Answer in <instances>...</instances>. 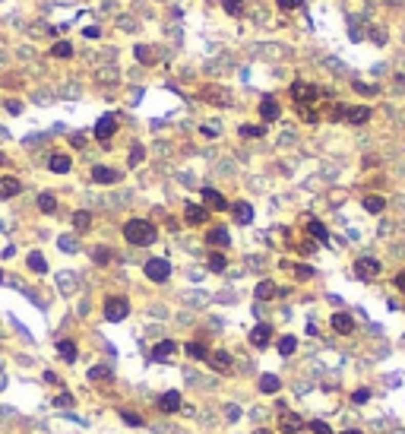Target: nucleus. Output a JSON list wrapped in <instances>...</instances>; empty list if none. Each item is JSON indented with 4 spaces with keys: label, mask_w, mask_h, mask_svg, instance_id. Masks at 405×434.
Returning <instances> with one entry per match:
<instances>
[{
    "label": "nucleus",
    "mask_w": 405,
    "mask_h": 434,
    "mask_svg": "<svg viewBox=\"0 0 405 434\" xmlns=\"http://www.w3.org/2000/svg\"><path fill=\"white\" fill-rule=\"evenodd\" d=\"M45 381H48V384H60V377L54 374V371H45Z\"/></svg>",
    "instance_id": "obj_53"
},
{
    "label": "nucleus",
    "mask_w": 405,
    "mask_h": 434,
    "mask_svg": "<svg viewBox=\"0 0 405 434\" xmlns=\"http://www.w3.org/2000/svg\"><path fill=\"white\" fill-rule=\"evenodd\" d=\"M279 115H282V108H279V102H275L272 96H266V99L260 102V118H263L266 124H272V121H279Z\"/></svg>",
    "instance_id": "obj_11"
},
{
    "label": "nucleus",
    "mask_w": 405,
    "mask_h": 434,
    "mask_svg": "<svg viewBox=\"0 0 405 434\" xmlns=\"http://www.w3.org/2000/svg\"><path fill=\"white\" fill-rule=\"evenodd\" d=\"M364 210L377 216V213H383V210H386V200H383V197H364Z\"/></svg>",
    "instance_id": "obj_28"
},
{
    "label": "nucleus",
    "mask_w": 405,
    "mask_h": 434,
    "mask_svg": "<svg viewBox=\"0 0 405 434\" xmlns=\"http://www.w3.org/2000/svg\"><path fill=\"white\" fill-rule=\"evenodd\" d=\"M345 121H348V124H367V121H371V108H367V105L348 108V111H345Z\"/></svg>",
    "instance_id": "obj_15"
},
{
    "label": "nucleus",
    "mask_w": 405,
    "mask_h": 434,
    "mask_svg": "<svg viewBox=\"0 0 405 434\" xmlns=\"http://www.w3.org/2000/svg\"><path fill=\"white\" fill-rule=\"evenodd\" d=\"M256 434H269V431H256Z\"/></svg>",
    "instance_id": "obj_57"
},
{
    "label": "nucleus",
    "mask_w": 405,
    "mask_h": 434,
    "mask_svg": "<svg viewBox=\"0 0 405 434\" xmlns=\"http://www.w3.org/2000/svg\"><path fill=\"white\" fill-rule=\"evenodd\" d=\"M352 400H355V403H367V400H371V393H367V390H355Z\"/></svg>",
    "instance_id": "obj_48"
},
{
    "label": "nucleus",
    "mask_w": 405,
    "mask_h": 434,
    "mask_svg": "<svg viewBox=\"0 0 405 434\" xmlns=\"http://www.w3.org/2000/svg\"><path fill=\"white\" fill-rule=\"evenodd\" d=\"M253 295H256V301H269V298H275L279 295V289H275V282H269V279H263L260 286L253 289Z\"/></svg>",
    "instance_id": "obj_20"
},
{
    "label": "nucleus",
    "mask_w": 405,
    "mask_h": 434,
    "mask_svg": "<svg viewBox=\"0 0 405 434\" xmlns=\"http://www.w3.org/2000/svg\"><path fill=\"white\" fill-rule=\"evenodd\" d=\"M396 289L405 295V270H402V273H396Z\"/></svg>",
    "instance_id": "obj_49"
},
{
    "label": "nucleus",
    "mask_w": 405,
    "mask_h": 434,
    "mask_svg": "<svg viewBox=\"0 0 405 434\" xmlns=\"http://www.w3.org/2000/svg\"><path fill=\"white\" fill-rule=\"evenodd\" d=\"M7 111H10V115H19L23 105H19V102H7Z\"/></svg>",
    "instance_id": "obj_51"
},
{
    "label": "nucleus",
    "mask_w": 405,
    "mask_h": 434,
    "mask_svg": "<svg viewBox=\"0 0 405 434\" xmlns=\"http://www.w3.org/2000/svg\"><path fill=\"white\" fill-rule=\"evenodd\" d=\"M38 210L42 213H54V210H57V200H54L51 194H38Z\"/></svg>",
    "instance_id": "obj_32"
},
{
    "label": "nucleus",
    "mask_w": 405,
    "mask_h": 434,
    "mask_svg": "<svg viewBox=\"0 0 405 434\" xmlns=\"http://www.w3.org/2000/svg\"><path fill=\"white\" fill-rule=\"evenodd\" d=\"M143 270H146V276H149L152 282H165V279L171 276V263L161 260V257H152V260H146Z\"/></svg>",
    "instance_id": "obj_2"
},
{
    "label": "nucleus",
    "mask_w": 405,
    "mask_h": 434,
    "mask_svg": "<svg viewBox=\"0 0 405 434\" xmlns=\"http://www.w3.org/2000/svg\"><path fill=\"white\" fill-rule=\"evenodd\" d=\"M105 377H111V371H108L105 365H98V368L89 371V381H105Z\"/></svg>",
    "instance_id": "obj_37"
},
{
    "label": "nucleus",
    "mask_w": 405,
    "mask_h": 434,
    "mask_svg": "<svg viewBox=\"0 0 405 434\" xmlns=\"http://www.w3.org/2000/svg\"><path fill=\"white\" fill-rule=\"evenodd\" d=\"M294 349H298V339H294V336H282V339H279V352H282V355H291Z\"/></svg>",
    "instance_id": "obj_34"
},
{
    "label": "nucleus",
    "mask_w": 405,
    "mask_h": 434,
    "mask_svg": "<svg viewBox=\"0 0 405 434\" xmlns=\"http://www.w3.org/2000/svg\"><path fill=\"white\" fill-rule=\"evenodd\" d=\"M275 4H279V10H298L304 0H275Z\"/></svg>",
    "instance_id": "obj_44"
},
{
    "label": "nucleus",
    "mask_w": 405,
    "mask_h": 434,
    "mask_svg": "<svg viewBox=\"0 0 405 434\" xmlns=\"http://www.w3.org/2000/svg\"><path fill=\"white\" fill-rule=\"evenodd\" d=\"M222 7L231 16H244V0H222Z\"/></svg>",
    "instance_id": "obj_33"
},
{
    "label": "nucleus",
    "mask_w": 405,
    "mask_h": 434,
    "mask_svg": "<svg viewBox=\"0 0 405 434\" xmlns=\"http://www.w3.org/2000/svg\"><path fill=\"white\" fill-rule=\"evenodd\" d=\"M294 276H298V279H310V276H314V270L304 267V263H298V267H294Z\"/></svg>",
    "instance_id": "obj_45"
},
{
    "label": "nucleus",
    "mask_w": 405,
    "mask_h": 434,
    "mask_svg": "<svg viewBox=\"0 0 405 434\" xmlns=\"http://www.w3.org/2000/svg\"><path fill=\"white\" fill-rule=\"evenodd\" d=\"M333 330H336V333H352V330H355V320H352V314H345V311L333 314Z\"/></svg>",
    "instance_id": "obj_18"
},
{
    "label": "nucleus",
    "mask_w": 405,
    "mask_h": 434,
    "mask_svg": "<svg viewBox=\"0 0 405 434\" xmlns=\"http://www.w3.org/2000/svg\"><path fill=\"white\" fill-rule=\"evenodd\" d=\"M136 58H139L143 64H152V61H155V51L146 48V45H139V48H136Z\"/></svg>",
    "instance_id": "obj_36"
},
{
    "label": "nucleus",
    "mask_w": 405,
    "mask_h": 434,
    "mask_svg": "<svg viewBox=\"0 0 405 434\" xmlns=\"http://www.w3.org/2000/svg\"><path fill=\"white\" fill-rule=\"evenodd\" d=\"M202 206L206 210H215V213H222V210H228V200L215 191V187H202Z\"/></svg>",
    "instance_id": "obj_5"
},
{
    "label": "nucleus",
    "mask_w": 405,
    "mask_h": 434,
    "mask_svg": "<svg viewBox=\"0 0 405 434\" xmlns=\"http://www.w3.org/2000/svg\"><path fill=\"white\" fill-rule=\"evenodd\" d=\"M355 273H358L361 279H374V276H380V260H374V257H361V260H355Z\"/></svg>",
    "instance_id": "obj_6"
},
{
    "label": "nucleus",
    "mask_w": 405,
    "mask_h": 434,
    "mask_svg": "<svg viewBox=\"0 0 405 434\" xmlns=\"http://www.w3.org/2000/svg\"><path fill=\"white\" fill-rule=\"evenodd\" d=\"M92 181H95V184H114V181H120V172L105 168V165H95V168H92Z\"/></svg>",
    "instance_id": "obj_12"
},
{
    "label": "nucleus",
    "mask_w": 405,
    "mask_h": 434,
    "mask_svg": "<svg viewBox=\"0 0 405 434\" xmlns=\"http://www.w3.org/2000/svg\"><path fill=\"white\" fill-rule=\"evenodd\" d=\"M177 352V343L174 339H165V343H158L155 349H152V362H161V358H168V355H174Z\"/></svg>",
    "instance_id": "obj_19"
},
{
    "label": "nucleus",
    "mask_w": 405,
    "mask_h": 434,
    "mask_svg": "<svg viewBox=\"0 0 405 434\" xmlns=\"http://www.w3.org/2000/svg\"><path fill=\"white\" fill-rule=\"evenodd\" d=\"M48 165H51L54 175H67V172H70V159H67V156H51Z\"/></svg>",
    "instance_id": "obj_26"
},
{
    "label": "nucleus",
    "mask_w": 405,
    "mask_h": 434,
    "mask_svg": "<svg viewBox=\"0 0 405 434\" xmlns=\"http://www.w3.org/2000/svg\"><path fill=\"white\" fill-rule=\"evenodd\" d=\"M54 406H60V409H70V406H73V396H70V393H60L57 400H54Z\"/></svg>",
    "instance_id": "obj_46"
},
{
    "label": "nucleus",
    "mask_w": 405,
    "mask_h": 434,
    "mask_svg": "<svg viewBox=\"0 0 405 434\" xmlns=\"http://www.w3.org/2000/svg\"><path fill=\"white\" fill-rule=\"evenodd\" d=\"M114 130H117V121H114V115H105V118H98V124H95V140L108 143V140L114 137Z\"/></svg>",
    "instance_id": "obj_7"
},
{
    "label": "nucleus",
    "mask_w": 405,
    "mask_h": 434,
    "mask_svg": "<svg viewBox=\"0 0 405 434\" xmlns=\"http://www.w3.org/2000/svg\"><path fill=\"white\" fill-rule=\"evenodd\" d=\"M70 54H73V45H70V42H57V45L51 48V58H60V61H67Z\"/></svg>",
    "instance_id": "obj_30"
},
{
    "label": "nucleus",
    "mask_w": 405,
    "mask_h": 434,
    "mask_svg": "<svg viewBox=\"0 0 405 434\" xmlns=\"http://www.w3.org/2000/svg\"><path fill=\"white\" fill-rule=\"evenodd\" d=\"M225 267H228L225 254H218V251H215V254H209V270H212V273H222Z\"/></svg>",
    "instance_id": "obj_31"
},
{
    "label": "nucleus",
    "mask_w": 405,
    "mask_h": 434,
    "mask_svg": "<svg viewBox=\"0 0 405 434\" xmlns=\"http://www.w3.org/2000/svg\"><path fill=\"white\" fill-rule=\"evenodd\" d=\"M291 96H294V102H298V105H307V102L320 99V89L310 86V83H294L291 86Z\"/></svg>",
    "instance_id": "obj_4"
},
{
    "label": "nucleus",
    "mask_w": 405,
    "mask_h": 434,
    "mask_svg": "<svg viewBox=\"0 0 405 434\" xmlns=\"http://www.w3.org/2000/svg\"><path fill=\"white\" fill-rule=\"evenodd\" d=\"M23 191V184L19 181H16V178H0V197H4V200H10V197H16V194H19Z\"/></svg>",
    "instance_id": "obj_21"
},
{
    "label": "nucleus",
    "mask_w": 405,
    "mask_h": 434,
    "mask_svg": "<svg viewBox=\"0 0 405 434\" xmlns=\"http://www.w3.org/2000/svg\"><path fill=\"white\" fill-rule=\"evenodd\" d=\"M158 409H161L165 415H174V412L180 409V393H177V390L161 393V396H158Z\"/></svg>",
    "instance_id": "obj_9"
},
{
    "label": "nucleus",
    "mask_w": 405,
    "mask_h": 434,
    "mask_svg": "<svg viewBox=\"0 0 405 434\" xmlns=\"http://www.w3.org/2000/svg\"><path fill=\"white\" fill-rule=\"evenodd\" d=\"M206 241L212 244V248H228V244H231V235H228V229H212V232L206 235Z\"/></svg>",
    "instance_id": "obj_22"
},
{
    "label": "nucleus",
    "mask_w": 405,
    "mask_h": 434,
    "mask_svg": "<svg viewBox=\"0 0 405 434\" xmlns=\"http://www.w3.org/2000/svg\"><path fill=\"white\" fill-rule=\"evenodd\" d=\"M29 267H32L35 273H48V263H45L42 254H29Z\"/></svg>",
    "instance_id": "obj_35"
},
{
    "label": "nucleus",
    "mask_w": 405,
    "mask_h": 434,
    "mask_svg": "<svg viewBox=\"0 0 405 434\" xmlns=\"http://www.w3.org/2000/svg\"><path fill=\"white\" fill-rule=\"evenodd\" d=\"M209 365H212V371H218V374H228V371H231V355H228V352H212V355H209Z\"/></svg>",
    "instance_id": "obj_16"
},
{
    "label": "nucleus",
    "mask_w": 405,
    "mask_h": 434,
    "mask_svg": "<svg viewBox=\"0 0 405 434\" xmlns=\"http://www.w3.org/2000/svg\"><path fill=\"white\" fill-rule=\"evenodd\" d=\"M206 102H212V105H228L231 102V96L222 89V86H202V92H199Z\"/></svg>",
    "instance_id": "obj_10"
},
{
    "label": "nucleus",
    "mask_w": 405,
    "mask_h": 434,
    "mask_svg": "<svg viewBox=\"0 0 405 434\" xmlns=\"http://www.w3.org/2000/svg\"><path fill=\"white\" fill-rule=\"evenodd\" d=\"M83 35H86V39H98L102 29H98V26H86V29H83Z\"/></svg>",
    "instance_id": "obj_47"
},
{
    "label": "nucleus",
    "mask_w": 405,
    "mask_h": 434,
    "mask_svg": "<svg viewBox=\"0 0 405 434\" xmlns=\"http://www.w3.org/2000/svg\"><path fill=\"white\" fill-rule=\"evenodd\" d=\"M279 387L282 384H279V377H275V374H263L260 377V390L263 393H279Z\"/></svg>",
    "instance_id": "obj_27"
},
{
    "label": "nucleus",
    "mask_w": 405,
    "mask_h": 434,
    "mask_svg": "<svg viewBox=\"0 0 405 434\" xmlns=\"http://www.w3.org/2000/svg\"><path fill=\"white\" fill-rule=\"evenodd\" d=\"M355 89H358V92H364V96H374V92H377L374 86H364V83H355Z\"/></svg>",
    "instance_id": "obj_50"
},
{
    "label": "nucleus",
    "mask_w": 405,
    "mask_h": 434,
    "mask_svg": "<svg viewBox=\"0 0 405 434\" xmlns=\"http://www.w3.org/2000/svg\"><path fill=\"white\" fill-rule=\"evenodd\" d=\"M184 219H187L190 225H202V222L209 219V210H206V206H199V203H187V206H184Z\"/></svg>",
    "instance_id": "obj_8"
},
{
    "label": "nucleus",
    "mask_w": 405,
    "mask_h": 434,
    "mask_svg": "<svg viewBox=\"0 0 405 434\" xmlns=\"http://www.w3.org/2000/svg\"><path fill=\"white\" fill-rule=\"evenodd\" d=\"M57 244H60V251H67V254H73V251L79 248V244H76V238H70V235H64Z\"/></svg>",
    "instance_id": "obj_38"
},
{
    "label": "nucleus",
    "mask_w": 405,
    "mask_h": 434,
    "mask_svg": "<svg viewBox=\"0 0 405 434\" xmlns=\"http://www.w3.org/2000/svg\"><path fill=\"white\" fill-rule=\"evenodd\" d=\"M310 431L314 434H333V428H329L326 422H310Z\"/></svg>",
    "instance_id": "obj_43"
},
{
    "label": "nucleus",
    "mask_w": 405,
    "mask_h": 434,
    "mask_svg": "<svg viewBox=\"0 0 405 434\" xmlns=\"http://www.w3.org/2000/svg\"><path fill=\"white\" fill-rule=\"evenodd\" d=\"M143 156H146V149H143V146H139V143H136V146H133V153H130V165H133V168H136V165H139V162H143Z\"/></svg>",
    "instance_id": "obj_42"
},
{
    "label": "nucleus",
    "mask_w": 405,
    "mask_h": 434,
    "mask_svg": "<svg viewBox=\"0 0 405 434\" xmlns=\"http://www.w3.org/2000/svg\"><path fill=\"white\" fill-rule=\"evenodd\" d=\"M73 229H76V232H89V229H92V213L79 210L76 216H73Z\"/></svg>",
    "instance_id": "obj_25"
},
{
    "label": "nucleus",
    "mask_w": 405,
    "mask_h": 434,
    "mask_svg": "<svg viewBox=\"0 0 405 434\" xmlns=\"http://www.w3.org/2000/svg\"><path fill=\"white\" fill-rule=\"evenodd\" d=\"M231 216H234V222L250 225V222H253V206L241 200V203H234V206H231Z\"/></svg>",
    "instance_id": "obj_14"
},
{
    "label": "nucleus",
    "mask_w": 405,
    "mask_h": 434,
    "mask_svg": "<svg viewBox=\"0 0 405 434\" xmlns=\"http://www.w3.org/2000/svg\"><path fill=\"white\" fill-rule=\"evenodd\" d=\"M7 162H10V159H7V156H4V153H0V165H7Z\"/></svg>",
    "instance_id": "obj_56"
},
{
    "label": "nucleus",
    "mask_w": 405,
    "mask_h": 434,
    "mask_svg": "<svg viewBox=\"0 0 405 434\" xmlns=\"http://www.w3.org/2000/svg\"><path fill=\"white\" fill-rule=\"evenodd\" d=\"M263 134H266V130L263 127H253V124H244L241 127V137H263Z\"/></svg>",
    "instance_id": "obj_39"
},
{
    "label": "nucleus",
    "mask_w": 405,
    "mask_h": 434,
    "mask_svg": "<svg viewBox=\"0 0 405 434\" xmlns=\"http://www.w3.org/2000/svg\"><path fill=\"white\" fill-rule=\"evenodd\" d=\"M120 419H124L127 425H133V428H139V425H143V419H139L136 412H120Z\"/></svg>",
    "instance_id": "obj_41"
},
{
    "label": "nucleus",
    "mask_w": 405,
    "mask_h": 434,
    "mask_svg": "<svg viewBox=\"0 0 405 434\" xmlns=\"http://www.w3.org/2000/svg\"><path fill=\"white\" fill-rule=\"evenodd\" d=\"M70 143H73V146H76V149H79V146L86 143V137H83V134H73V137H70Z\"/></svg>",
    "instance_id": "obj_52"
},
{
    "label": "nucleus",
    "mask_w": 405,
    "mask_h": 434,
    "mask_svg": "<svg viewBox=\"0 0 405 434\" xmlns=\"http://www.w3.org/2000/svg\"><path fill=\"white\" fill-rule=\"evenodd\" d=\"M0 282H4V273H0Z\"/></svg>",
    "instance_id": "obj_58"
},
{
    "label": "nucleus",
    "mask_w": 405,
    "mask_h": 434,
    "mask_svg": "<svg viewBox=\"0 0 405 434\" xmlns=\"http://www.w3.org/2000/svg\"><path fill=\"white\" fill-rule=\"evenodd\" d=\"M269 339H272V327H269V324H256V327L250 330V343H253V346L263 349V346H269Z\"/></svg>",
    "instance_id": "obj_13"
},
{
    "label": "nucleus",
    "mask_w": 405,
    "mask_h": 434,
    "mask_svg": "<svg viewBox=\"0 0 405 434\" xmlns=\"http://www.w3.org/2000/svg\"><path fill=\"white\" fill-rule=\"evenodd\" d=\"M187 355L190 358H209V349H206V343L196 339V343H187Z\"/></svg>",
    "instance_id": "obj_29"
},
{
    "label": "nucleus",
    "mask_w": 405,
    "mask_h": 434,
    "mask_svg": "<svg viewBox=\"0 0 405 434\" xmlns=\"http://www.w3.org/2000/svg\"><path fill=\"white\" fill-rule=\"evenodd\" d=\"M307 232H310V238H317V241H323V244L329 241L326 225H323V222H317V219H310V222H307Z\"/></svg>",
    "instance_id": "obj_24"
},
{
    "label": "nucleus",
    "mask_w": 405,
    "mask_h": 434,
    "mask_svg": "<svg viewBox=\"0 0 405 434\" xmlns=\"http://www.w3.org/2000/svg\"><path fill=\"white\" fill-rule=\"evenodd\" d=\"M124 238L133 244V248H149V244L158 238V229L149 219H130L124 225Z\"/></svg>",
    "instance_id": "obj_1"
},
{
    "label": "nucleus",
    "mask_w": 405,
    "mask_h": 434,
    "mask_svg": "<svg viewBox=\"0 0 405 434\" xmlns=\"http://www.w3.org/2000/svg\"><path fill=\"white\" fill-rule=\"evenodd\" d=\"M92 260H95V263H108V260H111V251H108V248H95Z\"/></svg>",
    "instance_id": "obj_40"
},
{
    "label": "nucleus",
    "mask_w": 405,
    "mask_h": 434,
    "mask_svg": "<svg viewBox=\"0 0 405 434\" xmlns=\"http://www.w3.org/2000/svg\"><path fill=\"white\" fill-rule=\"evenodd\" d=\"M237 415H241V409H237V406H228V419H231V422L237 419Z\"/></svg>",
    "instance_id": "obj_54"
},
{
    "label": "nucleus",
    "mask_w": 405,
    "mask_h": 434,
    "mask_svg": "<svg viewBox=\"0 0 405 434\" xmlns=\"http://www.w3.org/2000/svg\"><path fill=\"white\" fill-rule=\"evenodd\" d=\"M127 314H130V305H127V298L114 295V298H108V301H105V317L111 320V324H117V320H124Z\"/></svg>",
    "instance_id": "obj_3"
},
{
    "label": "nucleus",
    "mask_w": 405,
    "mask_h": 434,
    "mask_svg": "<svg viewBox=\"0 0 405 434\" xmlns=\"http://www.w3.org/2000/svg\"><path fill=\"white\" fill-rule=\"evenodd\" d=\"M57 352H60L64 362H76V343H73V339H60V343H57Z\"/></svg>",
    "instance_id": "obj_23"
},
{
    "label": "nucleus",
    "mask_w": 405,
    "mask_h": 434,
    "mask_svg": "<svg viewBox=\"0 0 405 434\" xmlns=\"http://www.w3.org/2000/svg\"><path fill=\"white\" fill-rule=\"evenodd\" d=\"M342 434H361V431H358V428H348V431H342Z\"/></svg>",
    "instance_id": "obj_55"
},
{
    "label": "nucleus",
    "mask_w": 405,
    "mask_h": 434,
    "mask_svg": "<svg viewBox=\"0 0 405 434\" xmlns=\"http://www.w3.org/2000/svg\"><path fill=\"white\" fill-rule=\"evenodd\" d=\"M279 428H282L285 434H294V431H301V428H304V419H301V415H294V412H285V415H282V422H279Z\"/></svg>",
    "instance_id": "obj_17"
}]
</instances>
